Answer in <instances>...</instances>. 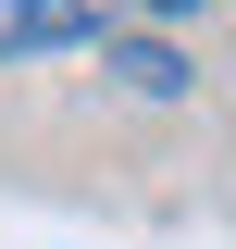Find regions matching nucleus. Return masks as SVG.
Masks as SVG:
<instances>
[{"label":"nucleus","instance_id":"f257e3e1","mask_svg":"<svg viewBox=\"0 0 236 249\" xmlns=\"http://www.w3.org/2000/svg\"><path fill=\"white\" fill-rule=\"evenodd\" d=\"M112 37V0H0V62L13 50H87Z\"/></svg>","mask_w":236,"mask_h":249},{"label":"nucleus","instance_id":"f03ea898","mask_svg":"<svg viewBox=\"0 0 236 249\" xmlns=\"http://www.w3.org/2000/svg\"><path fill=\"white\" fill-rule=\"evenodd\" d=\"M100 62H112V88H137V100H186V88H199V62H186L174 37H137V25L100 37Z\"/></svg>","mask_w":236,"mask_h":249},{"label":"nucleus","instance_id":"7ed1b4c3","mask_svg":"<svg viewBox=\"0 0 236 249\" xmlns=\"http://www.w3.org/2000/svg\"><path fill=\"white\" fill-rule=\"evenodd\" d=\"M137 13H199V0H137Z\"/></svg>","mask_w":236,"mask_h":249}]
</instances>
